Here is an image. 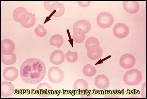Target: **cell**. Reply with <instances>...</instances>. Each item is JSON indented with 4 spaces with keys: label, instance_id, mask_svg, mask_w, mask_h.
Returning <instances> with one entry per match:
<instances>
[{
    "label": "cell",
    "instance_id": "cell-1",
    "mask_svg": "<svg viewBox=\"0 0 147 99\" xmlns=\"http://www.w3.org/2000/svg\"><path fill=\"white\" fill-rule=\"evenodd\" d=\"M46 72L45 64L36 58L26 60L22 64L20 69L21 78L24 82L30 84H38L42 81Z\"/></svg>",
    "mask_w": 147,
    "mask_h": 99
},
{
    "label": "cell",
    "instance_id": "cell-2",
    "mask_svg": "<svg viewBox=\"0 0 147 99\" xmlns=\"http://www.w3.org/2000/svg\"><path fill=\"white\" fill-rule=\"evenodd\" d=\"M142 78L141 72L137 69H134L129 70L125 73L123 80L127 85L134 86L139 84L142 81Z\"/></svg>",
    "mask_w": 147,
    "mask_h": 99
},
{
    "label": "cell",
    "instance_id": "cell-3",
    "mask_svg": "<svg viewBox=\"0 0 147 99\" xmlns=\"http://www.w3.org/2000/svg\"><path fill=\"white\" fill-rule=\"evenodd\" d=\"M44 6L45 9L55 17L61 16L65 12L64 5L59 1H45Z\"/></svg>",
    "mask_w": 147,
    "mask_h": 99
},
{
    "label": "cell",
    "instance_id": "cell-4",
    "mask_svg": "<svg viewBox=\"0 0 147 99\" xmlns=\"http://www.w3.org/2000/svg\"><path fill=\"white\" fill-rule=\"evenodd\" d=\"M97 23L99 27L104 28H108L111 27L114 22L113 16L108 12L100 13L96 19Z\"/></svg>",
    "mask_w": 147,
    "mask_h": 99
},
{
    "label": "cell",
    "instance_id": "cell-5",
    "mask_svg": "<svg viewBox=\"0 0 147 99\" xmlns=\"http://www.w3.org/2000/svg\"><path fill=\"white\" fill-rule=\"evenodd\" d=\"M48 77L51 82L59 83L63 81L64 74L62 70L57 67L53 66L49 70Z\"/></svg>",
    "mask_w": 147,
    "mask_h": 99
},
{
    "label": "cell",
    "instance_id": "cell-6",
    "mask_svg": "<svg viewBox=\"0 0 147 99\" xmlns=\"http://www.w3.org/2000/svg\"><path fill=\"white\" fill-rule=\"evenodd\" d=\"M36 21L34 14L27 12L24 13L21 16L20 23L24 27L30 28L33 27Z\"/></svg>",
    "mask_w": 147,
    "mask_h": 99
},
{
    "label": "cell",
    "instance_id": "cell-7",
    "mask_svg": "<svg viewBox=\"0 0 147 99\" xmlns=\"http://www.w3.org/2000/svg\"><path fill=\"white\" fill-rule=\"evenodd\" d=\"M113 33L117 37L122 39L127 37L129 33V29L125 24L123 23H117L113 29Z\"/></svg>",
    "mask_w": 147,
    "mask_h": 99
},
{
    "label": "cell",
    "instance_id": "cell-8",
    "mask_svg": "<svg viewBox=\"0 0 147 99\" xmlns=\"http://www.w3.org/2000/svg\"><path fill=\"white\" fill-rule=\"evenodd\" d=\"M91 24L88 21L81 20L75 23L73 27V32H78L86 34L91 29Z\"/></svg>",
    "mask_w": 147,
    "mask_h": 99
},
{
    "label": "cell",
    "instance_id": "cell-9",
    "mask_svg": "<svg viewBox=\"0 0 147 99\" xmlns=\"http://www.w3.org/2000/svg\"><path fill=\"white\" fill-rule=\"evenodd\" d=\"M136 62L135 57L130 54L123 55L121 57L119 60L121 66L122 68L126 69L133 67L135 64Z\"/></svg>",
    "mask_w": 147,
    "mask_h": 99
},
{
    "label": "cell",
    "instance_id": "cell-10",
    "mask_svg": "<svg viewBox=\"0 0 147 99\" xmlns=\"http://www.w3.org/2000/svg\"><path fill=\"white\" fill-rule=\"evenodd\" d=\"M18 76V71L15 67H7L5 68L3 72V76L6 80L13 81L16 80Z\"/></svg>",
    "mask_w": 147,
    "mask_h": 99
},
{
    "label": "cell",
    "instance_id": "cell-11",
    "mask_svg": "<svg viewBox=\"0 0 147 99\" xmlns=\"http://www.w3.org/2000/svg\"><path fill=\"white\" fill-rule=\"evenodd\" d=\"M37 90L39 91V96L42 98H47L54 94L51 86L48 84L42 83L38 85Z\"/></svg>",
    "mask_w": 147,
    "mask_h": 99
},
{
    "label": "cell",
    "instance_id": "cell-12",
    "mask_svg": "<svg viewBox=\"0 0 147 99\" xmlns=\"http://www.w3.org/2000/svg\"><path fill=\"white\" fill-rule=\"evenodd\" d=\"M95 84L97 88L101 89L107 88L109 85L110 81L108 78L104 75L97 76L94 80Z\"/></svg>",
    "mask_w": 147,
    "mask_h": 99
},
{
    "label": "cell",
    "instance_id": "cell-13",
    "mask_svg": "<svg viewBox=\"0 0 147 99\" xmlns=\"http://www.w3.org/2000/svg\"><path fill=\"white\" fill-rule=\"evenodd\" d=\"M50 59L51 62L55 65L61 64L65 60L64 53L60 50L55 51L51 54Z\"/></svg>",
    "mask_w": 147,
    "mask_h": 99
},
{
    "label": "cell",
    "instance_id": "cell-14",
    "mask_svg": "<svg viewBox=\"0 0 147 99\" xmlns=\"http://www.w3.org/2000/svg\"><path fill=\"white\" fill-rule=\"evenodd\" d=\"M14 90V86L11 83L6 81L1 82V93L2 97H6L11 96Z\"/></svg>",
    "mask_w": 147,
    "mask_h": 99
},
{
    "label": "cell",
    "instance_id": "cell-15",
    "mask_svg": "<svg viewBox=\"0 0 147 99\" xmlns=\"http://www.w3.org/2000/svg\"><path fill=\"white\" fill-rule=\"evenodd\" d=\"M123 5L124 9L131 14L137 13L140 8L139 3L137 1H124Z\"/></svg>",
    "mask_w": 147,
    "mask_h": 99
},
{
    "label": "cell",
    "instance_id": "cell-16",
    "mask_svg": "<svg viewBox=\"0 0 147 99\" xmlns=\"http://www.w3.org/2000/svg\"><path fill=\"white\" fill-rule=\"evenodd\" d=\"M2 62L7 65L14 64L16 62L17 57L13 53H5L2 52L1 55Z\"/></svg>",
    "mask_w": 147,
    "mask_h": 99
},
{
    "label": "cell",
    "instance_id": "cell-17",
    "mask_svg": "<svg viewBox=\"0 0 147 99\" xmlns=\"http://www.w3.org/2000/svg\"><path fill=\"white\" fill-rule=\"evenodd\" d=\"M15 45L14 42L9 39H4L1 43L2 52L9 53L13 52L15 50Z\"/></svg>",
    "mask_w": 147,
    "mask_h": 99
},
{
    "label": "cell",
    "instance_id": "cell-18",
    "mask_svg": "<svg viewBox=\"0 0 147 99\" xmlns=\"http://www.w3.org/2000/svg\"><path fill=\"white\" fill-rule=\"evenodd\" d=\"M102 48L100 47H98L87 50V55L91 60H96L100 59L103 54Z\"/></svg>",
    "mask_w": 147,
    "mask_h": 99
},
{
    "label": "cell",
    "instance_id": "cell-19",
    "mask_svg": "<svg viewBox=\"0 0 147 99\" xmlns=\"http://www.w3.org/2000/svg\"><path fill=\"white\" fill-rule=\"evenodd\" d=\"M74 89L79 92L83 91L88 88V82L82 79H78L76 80L73 85Z\"/></svg>",
    "mask_w": 147,
    "mask_h": 99
},
{
    "label": "cell",
    "instance_id": "cell-20",
    "mask_svg": "<svg viewBox=\"0 0 147 99\" xmlns=\"http://www.w3.org/2000/svg\"><path fill=\"white\" fill-rule=\"evenodd\" d=\"M85 45L87 50L100 46L99 40L97 38L94 37H90L88 38L86 40Z\"/></svg>",
    "mask_w": 147,
    "mask_h": 99
},
{
    "label": "cell",
    "instance_id": "cell-21",
    "mask_svg": "<svg viewBox=\"0 0 147 99\" xmlns=\"http://www.w3.org/2000/svg\"><path fill=\"white\" fill-rule=\"evenodd\" d=\"M64 41L63 38L61 35L56 34L53 35L51 38L50 43L51 45L60 47L62 45Z\"/></svg>",
    "mask_w": 147,
    "mask_h": 99
},
{
    "label": "cell",
    "instance_id": "cell-22",
    "mask_svg": "<svg viewBox=\"0 0 147 99\" xmlns=\"http://www.w3.org/2000/svg\"><path fill=\"white\" fill-rule=\"evenodd\" d=\"M82 71L85 76L88 77H90L95 75L96 73V69L91 64H89L86 65L84 67Z\"/></svg>",
    "mask_w": 147,
    "mask_h": 99
},
{
    "label": "cell",
    "instance_id": "cell-23",
    "mask_svg": "<svg viewBox=\"0 0 147 99\" xmlns=\"http://www.w3.org/2000/svg\"><path fill=\"white\" fill-rule=\"evenodd\" d=\"M28 12L26 9L23 7H18L15 9L13 13L14 19L17 22H20L21 16L24 13Z\"/></svg>",
    "mask_w": 147,
    "mask_h": 99
},
{
    "label": "cell",
    "instance_id": "cell-24",
    "mask_svg": "<svg viewBox=\"0 0 147 99\" xmlns=\"http://www.w3.org/2000/svg\"><path fill=\"white\" fill-rule=\"evenodd\" d=\"M66 60L69 62L74 63L77 62L78 58V55L77 52H72L69 51L66 54Z\"/></svg>",
    "mask_w": 147,
    "mask_h": 99
},
{
    "label": "cell",
    "instance_id": "cell-25",
    "mask_svg": "<svg viewBox=\"0 0 147 99\" xmlns=\"http://www.w3.org/2000/svg\"><path fill=\"white\" fill-rule=\"evenodd\" d=\"M86 38L85 34L78 32H74L72 38L73 41L77 43H81L84 42Z\"/></svg>",
    "mask_w": 147,
    "mask_h": 99
},
{
    "label": "cell",
    "instance_id": "cell-26",
    "mask_svg": "<svg viewBox=\"0 0 147 99\" xmlns=\"http://www.w3.org/2000/svg\"><path fill=\"white\" fill-rule=\"evenodd\" d=\"M34 31L36 35L40 37L45 36L47 33V30L43 26L40 24L35 29Z\"/></svg>",
    "mask_w": 147,
    "mask_h": 99
},
{
    "label": "cell",
    "instance_id": "cell-27",
    "mask_svg": "<svg viewBox=\"0 0 147 99\" xmlns=\"http://www.w3.org/2000/svg\"><path fill=\"white\" fill-rule=\"evenodd\" d=\"M83 92L81 94V97L82 98H90L92 96V94L91 91H88V90H86L83 91Z\"/></svg>",
    "mask_w": 147,
    "mask_h": 99
},
{
    "label": "cell",
    "instance_id": "cell-28",
    "mask_svg": "<svg viewBox=\"0 0 147 99\" xmlns=\"http://www.w3.org/2000/svg\"><path fill=\"white\" fill-rule=\"evenodd\" d=\"M146 82H145L143 84L141 89V95L143 98H146Z\"/></svg>",
    "mask_w": 147,
    "mask_h": 99
},
{
    "label": "cell",
    "instance_id": "cell-29",
    "mask_svg": "<svg viewBox=\"0 0 147 99\" xmlns=\"http://www.w3.org/2000/svg\"><path fill=\"white\" fill-rule=\"evenodd\" d=\"M78 3L80 6L83 7H86L90 5L91 1H78Z\"/></svg>",
    "mask_w": 147,
    "mask_h": 99
},
{
    "label": "cell",
    "instance_id": "cell-30",
    "mask_svg": "<svg viewBox=\"0 0 147 99\" xmlns=\"http://www.w3.org/2000/svg\"><path fill=\"white\" fill-rule=\"evenodd\" d=\"M14 93L15 94H19V90L17 89H16L14 91Z\"/></svg>",
    "mask_w": 147,
    "mask_h": 99
},
{
    "label": "cell",
    "instance_id": "cell-31",
    "mask_svg": "<svg viewBox=\"0 0 147 99\" xmlns=\"http://www.w3.org/2000/svg\"><path fill=\"white\" fill-rule=\"evenodd\" d=\"M30 93V90H26V94H29Z\"/></svg>",
    "mask_w": 147,
    "mask_h": 99
},
{
    "label": "cell",
    "instance_id": "cell-32",
    "mask_svg": "<svg viewBox=\"0 0 147 99\" xmlns=\"http://www.w3.org/2000/svg\"><path fill=\"white\" fill-rule=\"evenodd\" d=\"M31 93L32 94H36V90H32Z\"/></svg>",
    "mask_w": 147,
    "mask_h": 99
},
{
    "label": "cell",
    "instance_id": "cell-33",
    "mask_svg": "<svg viewBox=\"0 0 147 99\" xmlns=\"http://www.w3.org/2000/svg\"><path fill=\"white\" fill-rule=\"evenodd\" d=\"M19 94H22V90H19Z\"/></svg>",
    "mask_w": 147,
    "mask_h": 99
},
{
    "label": "cell",
    "instance_id": "cell-34",
    "mask_svg": "<svg viewBox=\"0 0 147 99\" xmlns=\"http://www.w3.org/2000/svg\"><path fill=\"white\" fill-rule=\"evenodd\" d=\"M26 92V90H22V94H23L24 93Z\"/></svg>",
    "mask_w": 147,
    "mask_h": 99
},
{
    "label": "cell",
    "instance_id": "cell-35",
    "mask_svg": "<svg viewBox=\"0 0 147 99\" xmlns=\"http://www.w3.org/2000/svg\"><path fill=\"white\" fill-rule=\"evenodd\" d=\"M123 90H122V91H121V94H124V91H123Z\"/></svg>",
    "mask_w": 147,
    "mask_h": 99
},
{
    "label": "cell",
    "instance_id": "cell-36",
    "mask_svg": "<svg viewBox=\"0 0 147 99\" xmlns=\"http://www.w3.org/2000/svg\"><path fill=\"white\" fill-rule=\"evenodd\" d=\"M36 94L37 95H38L39 94V91L38 90H37L36 91Z\"/></svg>",
    "mask_w": 147,
    "mask_h": 99
},
{
    "label": "cell",
    "instance_id": "cell-37",
    "mask_svg": "<svg viewBox=\"0 0 147 99\" xmlns=\"http://www.w3.org/2000/svg\"><path fill=\"white\" fill-rule=\"evenodd\" d=\"M54 93L55 94H56L58 93L57 91H55L54 92Z\"/></svg>",
    "mask_w": 147,
    "mask_h": 99
}]
</instances>
